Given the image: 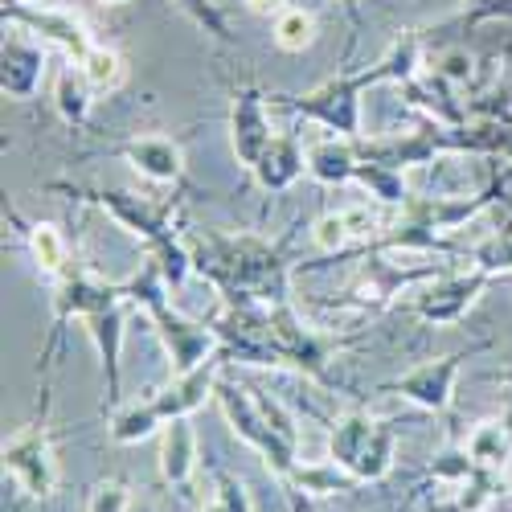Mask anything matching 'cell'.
<instances>
[{"instance_id":"ac0fdd59","label":"cell","mask_w":512,"mask_h":512,"mask_svg":"<svg viewBox=\"0 0 512 512\" xmlns=\"http://www.w3.org/2000/svg\"><path fill=\"white\" fill-rule=\"evenodd\" d=\"M357 164H361V148H357V140H345V136H332V140H320V144L308 148V173L320 185L353 181Z\"/></svg>"},{"instance_id":"44dd1931","label":"cell","mask_w":512,"mask_h":512,"mask_svg":"<svg viewBox=\"0 0 512 512\" xmlns=\"http://www.w3.org/2000/svg\"><path fill=\"white\" fill-rule=\"evenodd\" d=\"M156 431H164V418H160V410H156L152 398H144L136 406L111 414V439L115 443H140V439H148Z\"/></svg>"},{"instance_id":"5b68a950","label":"cell","mask_w":512,"mask_h":512,"mask_svg":"<svg viewBox=\"0 0 512 512\" xmlns=\"http://www.w3.org/2000/svg\"><path fill=\"white\" fill-rule=\"evenodd\" d=\"M123 295H127V304H136L148 316V324L156 328L168 361H173V373H189L205 357H213L222 349V340H218V332H213V324H197V320L181 316L173 304L164 300L168 279H164V271H160V263L152 259V254L144 259V267L123 283Z\"/></svg>"},{"instance_id":"484cf974","label":"cell","mask_w":512,"mask_h":512,"mask_svg":"<svg viewBox=\"0 0 512 512\" xmlns=\"http://www.w3.org/2000/svg\"><path fill=\"white\" fill-rule=\"evenodd\" d=\"M173 5L193 21V25H201L213 41H218V46H234V33H230V25H226V13L213 5V0H173Z\"/></svg>"},{"instance_id":"f546056e","label":"cell","mask_w":512,"mask_h":512,"mask_svg":"<svg viewBox=\"0 0 512 512\" xmlns=\"http://www.w3.org/2000/svg\"><path fill=\"white\" fill-rule=\"evenodd\" d=\"M439 74L451 82V87H455V82H467V78H472V58H467V50H451V54L443 58Z\"/></svg>"},{"instance_id":"7a4b0ae2","label":"cell","mask_w":512,"mask_h":512,"mask_svg":"<svg viewBox=\"0 0 512 512\" xmlns=\"http://www.w3.org/2000/svg\"><path fill=\"white\" fill-rule=\"evenodd\" d=\"M50 189L107 209L123 230H132L144 242V254H152V259L160 263L168 287H181L185 275L193 271V250H189V234H185L181 197L156 201V197H136V193H123V189H78V185H66V181H54Z\"/></svg>"},{"instance_id":"3957f363","label":"cell","mask_w":512,"mask_h":512,"mask_svg":"<svg viewBox=\"0 0 512 512\" xmlns=\"http://www.w3.org/2000/svg\"><path fill=\"white\" fill-rule=\"evenodd\" d=\"M418 66H422V37L402 33L381 62H373L357 74H336L308 95H283L279 107L304 115L345 140H361V95L369 87H377V82H410L418 74Z\"/></svg>"},{"instance_id":"4316f807","label":"cell","mask_w":512,"mask_h":512,"mask_svg":"<svg viewBox=\"0 0 512 512\" xmlns=\"http://www.w3.org/2000/svg\"><path fill=\"white\" fill-rule=\"evenodd\" d=\"M472 263L480 267V271H492L496 279L500 275H512V234H492V238H484L480 246H472Z\"/></svg>"},{"instance_id":"e0dca14e","label":"cell","mask_w":512,"mask_h":512,"mask_svg":"<svg viewBox=\"0 0 512 512\" xmlns=\"http://www.w3.org/2000/svg\"><path fill=\"white\" fill-rule=\"evenodd\" d=\"M304 168H308V156H304L300 140H295V136H275L250 173L259 177V185L267 193H283V189H291L295 181L304 177Z\"/></svg>"},{"instance_id":"d6986e66","label":"cell","mask_w":512,"mask_h":512,"mask_svg":"<svg viewBox=\"0 0 512 512\" xmlns=\"http://www.w3.org/2000/svg\"><path fill=\"white\" fill-rule=\"evenodd\" d=\"M13 222L21 226V234H25L29 250H33L37 267L46 271V275L62 279V275L74 267V259H70V246H66V238H62V230H58V226H50V222H21L17 213H13Z\"/></svg>"},{"instance_id":"d4e9b609","label":"cell","mask_w":512,"mask_h":512,"mask_svg":"<svg viewBox=\"0 0 512 512\" xmlns=\"http://www.w3.org/2000/svg\"><path fill=\"white\" fill-rule=\"evenodd\" d=\"M271 33H275V46L283 54H304L312 41H316V17L304 13V9H283L275 17V29Z\"/></svg>"},{"instance_id":"8992f818","label":"cell","mask_w":512,"mask_h":512,"mask_svg":"<svg viewBox=\"0 0 512 512\" xmlns=\"http://www.w3.org/2000/svg\"><path fill=\"white\" fill-rule=\"evenodd\" d=\"M394 451H398V435L390 422H381L365 410H349L332 418L328 431V459L349 472L357 484H377L390 476L394 467Z\"/></svg>"},{"instance_id":"4dcf8cb0","label":"cell","mask_w":512,"mask_h":512,"mask_svg":"<svg viewBox=\"0 0 512 512\" xmlns=\"http://www.w3.org/2000/svg\"><path fill=\"white\" fill-rule=\"evenodd\" d=\"M246 9L259 13V17H279L287 9V0H246Z\"/></svg>"},{"instance_id":"ba28073f","label":"cell","mask_w":512,"mask_h":512,"mask_svg":"<svg viewBox=\"0 0 512 512\" xmlns=\"http://www.w3.org/2000/svg\"><path fill=\"white\" fill-rule=\"evenodd\" d=\"M488 349V340H476V345H467V349H455L447 357H435V361H422L418 369L386 381V394H398L422 410H435V414H447L451 410V394H455V377L463 369V361H472L476 353Z\"/></svg>"},{"instance_id":"9c48e42d","label":"cell","mask_w":512,"mask_h":512,"mask_svg":"<svg viewBox=\"0 0 512 512\" xmlns=\"http://www.w3.org/2000/svg\"><path fill=\"white\" fill-rule=\"evenodd\" d=\"M275 140L267 119V95L254 82H230V148L242 168H254Z\"/></svg>"},{"instance_id":"52a82bcc","label":"cell","mask_w":512,"mask_h":512,"mask_svg":"<svg viewBox=\"0 0 512 512\" xmlns=\"http://www.w3.org/2000/svg\"><path fill=\"white\" fill-rule=\"evenodd\" d=\"M5 476L33 500H46L58 488V455H54V435L46 418L29 422L5 443Z\"/></svg>"},{"instance_id":"d6a6232c","label":"cell","mask_w":512,"mask_h":512,"mask_svg":"<svg viewBox=\"0 0 512 512\" xmlns=\"http://www.w3.org/2000/svg\"><path fill=\"white\" fill-rule=\"evenodd\" d=\"M508 488H512V463H508Z\"/></svg>"},{"instance_id":"7c38bea8","label":"cell","mask_w":512,"mask_h":512,"mask_svg":"<svg viewBox=\"0 0 512 512\" xmlns=\"http://www.w3.org/2000/svg\"><path fill=\"white\" fill-rule=\"evenodd\" d=\"M127 295H119V300L95 308L91 316H82V324H87L95 349H99V361H103V373H107V394H103V410H115L119 406V390H123V369H119V357H123V324H127Z\"/></svg>"},{"instance_id":"7402d4cb","label":"cell","mask_w":512,"mask_h":512,"mask_svg":"<svg viewBox=\"0 0 512 512\" xmlns=\"http://www.w3.org/2000/svg\"><path fill=\"white\" fill-rule=\"evenodd\" d=\"M353 181H357V185H365V189H369V197H377L381 205H406V201H410L406 181H402L398 168H386V164H377V160H365V156H361L357 177H353Z\"/></svg>"},{"instance_id":"9a60e30c","label":"cell","mask_w":512,"mask_h":512,"mask_svg":"<svg viewBox=\"0 0 512 512\" xmlns=\"http://www.w3.org/2000/svg\"><path fill=\"white\" fill-rule=\"evenodd\" d=\"M41 78H46V50L25 41L21 33L5 37V50H0V87L9 99H33Z\"/></svg>"},{"instance_id":"e575fe53","label":"cell","mask_w":512,"mask_h":512,"mask_svg":"<svg viewBox=\"0 0 512 512\" xmlns=\"http://www.w3.org/2000/svg\"><path fill=\"white\" fill-rule=\"evenodd\" d=\"M394 512H402V508H394Z\"/></svg>"},{"instance_id":"83f0119b","label":"cell","mask_w":512,"mask_h":512,"mask_svg":"<svg viewBox=\"0 0 512 512\" xmlns=\"http://www.w3.org/2000/svg\"><path fill=\"white\" fill-rule=\"evenodd\" d=\"M205 512H250V496L242 480L230 472H213V504Z\"/></svg>"},{"instance_id":"2e32d148","label":"cell","mask_w":512,"mask_h":512,"mask_svg":"<svg viewBox=\"0 0 512 512\" xmlns=\"http://www.w3.org/2000/svg\"><path fill=\"white\" fill-rule=\"evenodd\" d=\"M197 467V435L189 418H173L160 431V480L168 488H185Z\"/></svg>"},{"instance_id":"277c9868","label":"cell","mask_w":512,"mask_h":512,"mask_svg":"<svg viewBox=\"0 0 512 512\" xmlns=\"http://www.w3.org/2000/svg\"><path fill=\"white\" fill-rule=\"evenodd\" d=\"M218 398L226 422L238 431V439H246L254 451L267 459V467L279 480H291L300 472L295 463V447H300V431H295V418L259 386H246V381H218Z\"/></svg>"},{"instance_id":"f1b7e54d","label":"cell","mask_w":512,"mask_h":512,"mask_svg":"<svg viewBox=\"0 0 512 512\" xmlns=\"http://www.w3.org/2000/svg\"><path fill=\"white\" fill-rule=\"evenodd\" d=\"M127 500H132L127 484L123 480H107L87 496V512H127Z\"/></svg>"},{"instance_id":"603a6c76","label":"cell","mask_w":512,"mask_h":512,"mask_svg":"<svg viewBox=\"0 0 512 512\" xmlns=\"http://www.w3.org/2000/svg\"><path fill=\"white\" fill-rule=\"evenodd\" d=\"M78 70H82V78H87V87L95 95H111V91H119V82H123V58L115 50H107V46H91L87 54L78 58Z\"/></svg>"},{"instance_id":"30bf717a","label":"cell","mask_w":512,"mask_h":512,"mask_svg":"<svg viewBox=\"0 0 512 512\" xmlns=\"http://www.w3.org/2000/svg\"><path fill=\"white\" fill-rule=\"evenodd\" d=\"M488 283H496V275L492 271H480V267H472L467 275H447V279H435L426 291H418L410 308L426 324H455V320L467 316V308L480 300V291Z\"/></svg>"},{"instance_id":"1f68e13d","label":"cell","mask_w":512,"mask_h":512,"mask_svg":"<svg viewBox=\"0 0 512 512\" xmlns=\"http://www.w3.org/2000/svg\"><path fill=\"white\" fill-rule=\"evenodd\" d=\"M500 422H504V426H508V439H512V402H508V410H504V414H500Z\"/></svg>"},{"instance_id":"5bb4252c","label":"cell","mask_w":512,"mask_h":512,"mask_svg":"<svg viewBox=\"0 0 512 512\" xmlns=\"http://www.w3.org/2000/svg\"><path fill=\"white\" fill-rule=\"evenodd\" d=\"M0 13H5V21H17V25L41 33V37L58 41V46H62L74 62L91 50V37H87V29H82V21H78L74 13H62V9H50V5L37 9V5H25V0H5V5H0Z\"/></svg>"},{"instance_id":"6da1fadb","label":"cell","mask_w":512,"mask_h":512,"mask_svg":"<svg viewBox=\"0 0 512 512\" xmlns=\"http://www.w3.org/2000/svg\"><path fill=\"white\" fill-rule=\"evenodd\" d=\"M189 250H193V271L201 279H209L222 291L226 304L238 308H275V304H291V263L283 246L263 242L254 234H189Z\"/></svg>"},{"instance_id":"4fadbf2b","label":"cell","mask_w":512,"mask_h":512,"mask_svg":"<svg viewBox=\"0 0 512 512\" xmlns=\"http://www.w3.org/2000/svg\"><path fill=\"white\" fill-rule=\"evenodd\" d=\"M107 156L127 160L136 173H144L156 185H181L185 177V152H181V140L173 136H136L107 148Z\"/></svg>"},{"instance_id":"ffe728a7","label":"cell","mask_w":512,"mask_h":512,"mask_svg":"<svg viewBox=\"0 0 512 512\" xmlns=\"http://www.w3.org/2000/svg\"><path fill=\"white\" fill-rule=\"evenodd\" d=\"M467 455H472L484 472H508V463H512V439H508V426L500 418L492 422H480L472 435H467Z\"/></svg>"},{"instance_id":"836d02e7","label":"cell","mask_w":512,"mask_h":512,"mask_svg":"<svg viewBox=\"0 0 512 512\" xmlns=\"http://www.w3.org/2000/svg\"><path fill=\"white\" fill-rule=\"evenodd\" d=\"M103 5H123V0H103Z\"/></svg>"},{"instance_id":"8fae6325","label":"cell","mask_w":512,"mask_h":512,"mask_svg":"<svg viewBox=\"0 0 512 512\" xmlns=\"http://www.w3.org/2000/svg\"><path fill=\"white\" fill-rule=\"evenodd\" d=\"M230 357L218 349L213 357H205L197 369H189V373H173V381H168L164 390H156L152 394V402H156V410H160V418H164V426L173 422V418H189L193 410H201L205 406V398L218 390V373H222V365H226Z\"/></svg>"},{"instance_id":"cb8c5ba5","label":"cell","mask_w":512,"mask_h":512,"mask_svg":"<svg viewBox=\"0 0 512 512\" xmlns=\"http://www.w3.org/2000/svg\"><path fill=\"white\" fill-rule=\"evenodd\" d=\"M91 99H95V91L87 87V78H82V70H62L58 74V115L70 123V127H78V123H87V111H91Z\"/></svg>"}]
</instances>
